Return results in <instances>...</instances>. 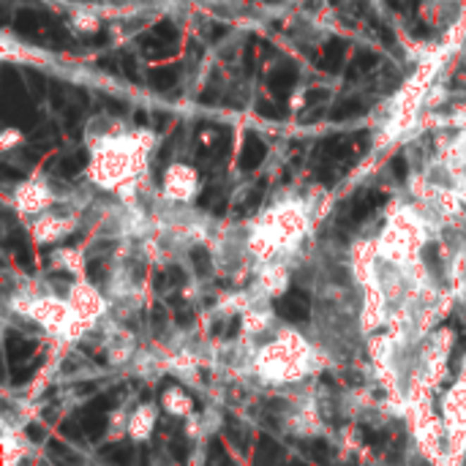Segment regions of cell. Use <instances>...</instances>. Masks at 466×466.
I'll return each mask as SVG.
<instances>
[{
	"instance_id": "10",
	"label": "cell",
	"mask_w": 466,
	"mask_h": 466,
	"mask_svg": "<svg viewBox=\"0 0 466 466\" xmlns=\"http://www.w3.org/2000/svg\"><path fill=\"white\" fill-rule=\"evenodd\" d=\"M80 420H82V431L87 434V439H102L104 431H106V415H104V412L82 409Z\"/></svg>"
},
{
	"instance_id": "2",
	"label": "cell",
	"mask_w": 466,
	"mask_h": 466,
	"mask_svg": "<svg viewBox=\"0 0 466 466\" xmlns=\"http://www.w3.org/2000/svg\"><path fill=\"white\" fill-rule=\"evenodd\" d=\"M14 207L20 216H44L58 207V197L44 178H27L14 188Z\"/></svg>"
},
{
	"instance_id": "17",
	"label": "cell",
	"mask_w": 466,
	"mask_h": 466,
	"mask_svg": "<svg viewBox=\"0 0 466 466\" xmlns=\"http://www.w3.org/2000/svg\"><path fill=\"white\" fill-rule=\"evenodd\" d=\"M169 453L175 455V461H178V464H185V461H188V442L183 439V434L172 436V442H169Z\"/></svg>"
},
{
	"instance_id": "24",
	"label": "cell",
	"mask_w": 466,
	"mask_h": 466,
	"mask_svg": "<svg viewBox=\"0 0 466 466\" xmlns=\"http://www.w3.org/2000/svg\"><path fill=\"white\" fill-rule=\"evenodd\" d=\"M464 55H466V36H464Z\"/></svg>"
},
{
	"instance_id": "16",
	"label": "cell",
	"mask_w": 466,
	"mask_h": 466,
	"mask_svg": "<svg viewBox=\"0 0 466 466\" xmlns=\"http://www.w3.org/2000/svg\"><path fill=\"white\" fill-rule=\"evenodd\" d=\"M39 365H41L39 357H36V360H30L27 365H22V368L14 365V368H11V382H14V385H25V382H27V379L39 371Z\"/></svg>"
},
{
	"instance_id": "3",
	"label": "cell",
	"mask_w": 466,
	"mask_h": 466,
	"mask_svg": "<svg viewBox=\"0 0 466 466\" xmlns=\"http://www.w3.org/2000/svg\"><path fill=\"white\" fill-rule=\"evenodd\" d=\"M262 226L278 232L281 238H300L308 226V210L303 202H281L264 216Z\"/></svg>"
},
{
	"instance_id": "11",
	"label": "cell",
	"mask_w": 466,
	"mask_h": 466,
	"mask_svg": "<svg viewBox=\"0 0 466 466\" xmlns=\"http://www.w3.org/2000/svg\"><path fill=\"white\" fill-rule=\"evenodd\" d=\"M36 349H39L36 341H25V338H8V344H6V352H8V360H11V365L25 363L27 357H33V355H36Z\"/></svg>"
},
{
	"instance_id": "20",
	"label": "cell",
	"mask_w": 466,
	"mask_h": 466,
	"mask_svg": "<svg viewBox=\"0 0 466 466\" xmlns=\"http://www.w3.org/2000/svg\"><path fill=\"white\" fill-rule=\"evenodd\" d=\"M61 434L63 436H68V439H82V431L77 428V423H71V420H68V423H63Z\"/></svg>"
},
{
	"instance_id": "21",
	"label": "cell",
	"mask_w": 466,
	"mask_h": 466,
	"mask_svg": "<svg viewBox=\"0 0 466 466\" xmlns=\"http://www.w3.org/2000/svg\"><path fill=\"white\" fill-rule=\"evenodd\" d=\"M27 436H30L33 442H39V445H41V442L47 439V431H44L39 423H30V426H27Z\"/></svg>"
},
{
	"instance_id": "22",
	"label": "cell",
	"mask_w": 466,
	"mask_h": 466,
	"mask_svg": "<svg viewBox=\"0 0 466 466\" xmlns=\"http://www.w3.org/2000/svg\"><path fill=\"white\" fill-rule=\"evenodd\" d=\"M238 330H240V317H235V319H232L229 330H226V338H235V336H238Z\"/></svg>"
},
{
	"instance_id": "12",
	"label": "cell",
	"mask_w": 466,
	"mask_h": 466,
	"mask_svg": "<svg viewBox=\"0 0 466 466\" xmlns=\"http://www.w3.org/2000/svg\"><path fill=\"white\" fill-rule=\"evenodd\" d=\"M49 458L58 466H82V455H77L71 447H63L61 442H49Z\"/></svg>"
},
{
	"instance_id": "1",
	"label": "cell",
	"mask_w": 466,
	"mask_h": 466,
	"mask_svg": "<svg viewBox=\"0 0 466 466\" xmlns=\"http://www.w3.org/2000/svg\"><path fill=\"white\" fill-rule=\"evenodd\" d=\"M200 185H202V178H200L197 166L185 161H175L164 169L161 197L172 204H188L197 200Z\"/></svg>"
},
{
	"instance_id": "25",
	"label": "cell",
	"mask_w": 466,
	"mask_h": 466,
	"mask_svg": "<svg viewBox=\"0 0 466 466\" xmlns=\"http://www.w3.org/2000/svg\"><path fill=\"white\" fill-rule=\"evenodd\" d=\"M47 3H55V0H47Z\"/></svg>"
},
{
	"instance_id": "4",
	"label": "cell",
	"mask_w": 466,
	"mask_h": 466,
	"mask_svg": "<svg viewBox=\"0 0 466 466\" xmlns=\"http://www.w3.org/2000/svg\"><path fill=\"white\" fill-rule=\"evenodd\" d=\"M71 232H74V219L66 216V213H58V210H49L44 216H36V221L30 226V235L44 245L61 243Z\"/></svg>"
},
{
	"instance_id": "13",
	"label": "cell",
	"mask_w": 466,
	"mask_h": 466,
	"mask_svg": "<svg viewBox=\"0 0 466 466\" xmlns=\"http://www.w3.org/2000/svg\"><path fill=\"white\" fill-rule=\"evenodd\" d=\"M207 466H232L229 453H226V447L219 439H213L210 447H207Z\"/></svg>"
},
{
	"instance_id": "14",
	"label": "cell",
	"mask_w": 466,
	"mask_h": 466,
	"mask_svg": "<svg viewBox=\"0 0 466 466\" xmlns=\"http://www.w3.org/2000/svg\"><path fill=\"white\" fill-rule=\"evenodd\" d=\"M25 142V134H22L20 128H3L0 131V150L3 153H11L14 147H20Z\"/></svg>"
},
{
	"instance_id": "6",
	"label": "cell",
	"mask_w": 466,
	"mask_h": 466,
	"mask_svg": "<svg viewBox=\"0 0 466 466\" xmlns=\"http://www.w3.org/2000/svg\"><path fill=\"white\" fill-rule=\"evenodd\" d=\"M276 311L286 322H303V319H308V295L289 292V295L276 300Z\"/></svg>"
},
{
	"instance_id": "5",
	"label": "cell",
	"mask_w": 466,
	"mask_h": 466,
	"mask_svg": "<svg viewBox=\"0 0 466 466\" xmlns=\"http://www.w3.org/2000/svg\"><path fill=\"white\" fill-rule=\"evenodd\" d=\"M431 202H434V207H436L442 216H458L466 207L464 200H461V191H458L455 185H450V183H436Z\"/></svg>"
},
{
	"instance_id": "18",
	"label": "cell",
	"mask_w": 466,
	"mask_h": 466,
	"mask_svg": "<svg viewBox=\"0 0 466 466\" xmlns=\"http://www.w3.org/2000/svg\"><path fill=\"white\" fill-rule=\"evenodd\" d=\"M308 453L317 458V464H327L330 461V445L327 442H322V439H317V442H311V447H308Z\"/></svg>"
},
{
	"instance_id": "9",
	"label": "cell",
	"mask_w": 466,
	"mask_h": 466,
	"mask_svg": "<svg viewBox=\"0 0 466 466\" xmlns=\"http://www.w3.org/2000/svg\"><path fill=\"white\" fill-rule=\"evenodd\" d=\"M278 458H281V445H278L273 436L262 434V436H259V445H257L254 466H273V464H278Z\"/></svg>"
},
{
	"instance_id": "15",
	"label": "cell",
	"mask_w": 466,
	"mask_h": 466,
	"mask_svg": "<svg viewBox=\"0 0 466 466\" xmlns=\"http://www.w3.org/2000/svg\"><path fill=\"white\" fill-rule=\"evenodd\" d=\"M118 396H121V390H115V393H104V396H99V398H93L85 409H90V412H104V415H106L109 409L118 406Z\"/></svg>"
},
{
	"instance_id": "7",
	"label": "cell",
	"mask_w": 466,
	"mask_h": 466,
	"mask_svg": "<svg viewBox=\"0 0 466 466\" xmlns=\"http://www.w3.org/2000/svg\"><path fill=\"white\" fill-rule=\"evenodd\" d=\"M102 25H104L102 14H99L96 8H90V6L74 8L71 17H68V27H71L77 36H93V33L102 30Z\"/></svg>"
},
{
	"instance_id": "19",
	"label": "cell",
	"mask_w": 466,
	"mask_h": 466,
	"mask_svg": "<svg viewBox=\"0 0 466 466\" xmlns=\"http://www.w3.org/2000/svg\"><path fill=\"white\" fill-rule=\"evenodd\" d=\"M363 439L365 442H371V445H382L385 442V434H379V431H374V428H368V426H363Z\"/></svg>"
},
{
	"instance_id": "8",
	"label": "cell",
	"mask_w": 466,
	"mask_h": 466,
	"mask_svg": "<svg viewBox=\"0 0 466 466\" xmlns=\"http://www.w3.org/2000/svg\"><path fill=\"white\" fill-rule=\"evenodd\" d=\"M137 453H140V447L137 445H125V442H121V445L102 447L99 455H102V461H106V464H112V466H131Z\"/></svg>"
},
{
	"instance_id": "23",
	"label": "cell",
	"mask_w": 466,
	"mask_h": 466,
	"mask_svg": "<svg viewBox=\"0 0 466 466\" xmlns=\"http://www.w3.org/2000/svg\"><path fill=\"white\" fill-rule=\"evenodd\" d=\"M458 191H461V200H464V204H466V183H461V185H455Z\"/></svg>"
}]
</instances>
